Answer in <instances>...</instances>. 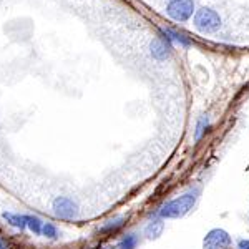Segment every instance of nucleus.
Segmentation results:
<instances>
[{
	"mask_svg": "<svg viewBox=\"0 0 249 249\" xmlns=\"http://www.w3.org/2000/svg\"><path fill=\"white\" fill-rule=\"evenodd\" d=\"M43 224H45V223H42V219L37 218V216H29V214H27V228H29L32 232H35V234H42Z\"/></svg>",
	"mask_w": 249,
	"mask_h": 249,
	"instance_id": "11",
	"label": "nucleus"
},
{
	"mask_svg": "<svg viewBox=\"0 0 249 249\" xmlns=\"http://www.w3.org/2000/svg\"><path fill=\"white\" fill-rule=\"evenodd\" d=\"M238 248H239V249H249V241H246V239H243V241H239V244H238Z\"/></svg>",
	"mask_w": 249,
	"mask_h": 249,
	"instance_id": "15",
	"label": "nucleus"
},
{
	"mask_svg": "<svg viewBox=\"0 0 249 249\" xmlns=\"http://www.w3.org/2000/svg\"><path fill=\"white\" fill-rule=\"evenodd\" d=\"M160 34L164 35V37L170 40L171 43H176V45H179V47H183V48H188V47L193 45L191 40L188 38L186 35L181 34V32H178V30H175V29H170V27H163Z\"/></svg>",
	"mask_w": 249,
	"mask_h": 249,
	"instance_id": "7",
	"label": "nucleus"
},
{
	"mask_svg": "<svg viewBox=\"0 0 249 249\" xmlns=\"http://www.w3.org/2000/svg\"><path fill=\"white\" fill-rule=\"evenodd\" d=\"M196 199H198V191L184 193V195L178 196V198L171 199L170 203L164 204L161 210H160V216L163 219L183 218L184 214H188L193 210V206L196 204Z\"/></svg>",
	"mask_w": 249,
	"mask_h": 249,
	"instance_id": "1",
	"label": "nucleus"
},
{
	"mask_svg": "<svg viewBox=\"0 0 249 249\" xmlns=\"http://www.w3.org/2000/svg\"><path fill=\"white\" fill-rule=\"evenodd\" d=\"M123 221H124L123 216H120V218H116V219H113V221H110V223H108L107 226H103V228H102V232H110V231H115L116 228L122 226Z\"/></svg>",
	"mask_w": 249,
	"mask_h": 249,
	"instance_id": "14",
	"label": "nucleus"
},
{
	"mask_svg": "<svg viewBox=\"0 0 249 249\" xmlns=\"http://www.w3.org/2000/svg\"><path fill=\"white\" fill-rule=\"evenodd\" d=\"M0 249H9V248H7V244H5V243H3V241H2V239H0Z\"/></svg>",
	"mask_w": 249,
	"mask_h": 249,
	"instance_id": "16",
	"label": "nucleus"
},
{
	"mask_svg": "<svg viewBox=\"0 0 249 249\" xmlns=\"http://www.w3.org/2000/svg\"><path fill=\"white\" fill-rule=\"evenodd\" d=\"M231 244V236L224 230H211L203 241V249H226Z\"/></svg>",
	"mask_w": 249,
	"mask_h": 249,
	"instance_id": "5",
	"label": "nucleus"
},
{
	"mask_svg": "<svg viewBox=\"0 0 249 249\" xmlns=\"http://www.w3.org/2000/svg\"><path fill=\"white\" fill-rule=\"evenodd\" d=\"M208 126H210V118L208 116H201L196 123V130H195V142H199L203 138V135L208 131Z\"/></svg>",
	"mask_w": 249,
	"mask_h": 249,
	"instance_id": "10",
	"label": "nucleus"
},
{
	"mask_svg": "<svg viewBox=\"0 0 249 249\" xmlns=\"http://www.w3.org/2000/svg\"><path fill=\"white\" fill-rule=\"evenodd\" d=\"M42 234L47 236V238H50V239H55V238H58V230L52 223H45L43 224Z\"/></svg>",
	"mask_w": 249,
	"mask_h": 249,
	"instance_id": "13",
	"label": "nucleus"
},
{
	"mask_svg": "<svg viewBox=\"0 0 249 249\" xmlns=\"http://www.w3.org/2000/svg\"><path fill=\"white\" fill-rule=\"evenodd\" d=\"M195 14V0H170L166 5V15L175 22H188Z\"/></svg>",
	"mask_w": 249,
	"mask_h": 249,
	"instance_id": "3",
	"label": "nucleus"
},
{
	"mask_svg": "<svg viewBox=\"0 0 249 249\" xmlns=\"http://www.w3.org/2000/svg\"><path fill=\"white\" fill-rule=\"evenodd\" d=\"M193 23H195V29L201 34H216L221 29V17L218 15V12L203 7L198 9L193 17Z\"/></svg>",
	"mask_w": 249,
	"mask_h": 249,
	"instance_id": "2",
	"label": "nucleus"
},
{
	"mask_svg": "<svg viewBox=\"0 0 249 249\" xmlns=\"http://www.w3.org/2000/svg\"><path fill=\"white\" fill-rule=\"evenodd\" d=\"M2 218L10 224V226L17 228V230H25L27 228V214H20V213H2Z\"/></svg>",
	"mask_w": 249,
	"mask_h": 249,
	"instance_id": "8",
	"label": "nucleus"
},
{
	"mask_svg": "<svg viewBox=\"0 0 249 249\" xmlns=\"http://www.w3.org/2000/svg\"><path fill=\"white\" fill-rule=\"evenodd\" d=\"M138 246V236L136 234H126L120 241V249H135Z\"/></svg>",
	"mask_w": 249,
	"mask_h": 249,
	"instance_id": "12",
	"label": "nucleus"
},
{
	"mask_svg": "<svg viewBox=\"0 0 249 249\" xmlns=\"http://www.w3.org/2000/svg\"><path fill=\"white\" fill-rule=\"evenodd\" d=\"M171 50H173V43L161 34H160V37L155 38L150 45L151 57H153L156 62H164V60L170 58Z\"/></svg>",
	"mask_w": 249,
	"mask_h": 249,
	"instance_id": "6",
	"label": "nucleus"
},
{
	"mask_svg": "<svg viewBox=\"0 0 249 249\" xmlns=\"http://www.w3.org/2000/svg\"><path fill=\"white\" fill-rule=\"evenodd\" d=\"M163 230H164V223L161 219H155L144 228V236L148 239H158L160 236L163 234Z\"/></svg>",
	"mask_w": 249,
	"mask_h": 249,
	"instance_id": "9",
	"label": "nucleus"
},
{
	"mask_svg": "<svg viewBox=\"0 0 249 249\" xmlns=\"http://www.w3.org/2000/svg\"><path fill=\"white\" fill-rule=\"evenodd\" d=\"M53 213L62 219H73L77 218L78 214V206L77 203L73 201L68 196H58V198L53 199Z\"/></svg>",
	"mask_w": 249,
	"mask_h": 249,
	"instance_id": "4",
	"label": "nucleus"
}]
</instances>
